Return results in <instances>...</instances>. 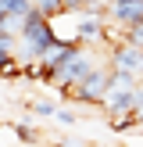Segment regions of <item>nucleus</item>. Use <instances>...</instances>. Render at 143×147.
<instances>
[{
	"mask_svg": "<svg viewBox=\"0 0 143 147\" xmlns=\"http://www.w3.org/2000/svg\"><path fill=\"white\" fill-rule=\"evenodd\" d=\"M97 65H100V61L93 57V50L79 43V47H75V50L68 54V61H64L61 68L54 72V83L61 86V90H72V86H79V83H82V79L90 76L93 68H97Z\"/></svg>",
	"mask_w": 143,
	"mask_h": 147,
	"instance_id": "nucleus-1",
	"label": "nucleus"
},
{
	"mask_svg": "<svg viewBox=\"0 0 143 147\" xmlns=\"http://www.w3.org/2000/svg\"><path fill=\"white\" fill-rule=\"evenodd\" d=\"M107 86H111V68L97 65V68H93L79 86H72V93H75L72 100H82V104H100V100H104V93H107Z\"/></svg>",
	"mask_w": 143,
	"mask_h": 147,
	"instance_id": "nucleus-2",
	"label": "nucleus"
},
{
	"mask_svg": "<svg viewBox=\"0 0 143 147\" xmlns=\"http://www.w3.org/2000/svg\"><path fill=\"white\" fill-rule=\"evenodd\" d=\"M111 68L114 72H129V76L140 79L143 76V47H132V43L111 47Z\"/></svg>",
	"mask_w": 143,
	"mask_h": 147,
	"instance_id": "nucleus-3",
	"label": "nucleus"
},
{
	"mask_svg": "<svg viewBox=\"0 0 143 147\" xmlns=\"http://www.w3.org/2000/svg\"><path fill=\"white\" fill-rule=\"evenodd\" d=\"M107 18L118 22V25H136V22H143V0H111L107 4Z\"/></svg>",
	"mask_w": 143,
	"mask_h": 147,
	"instance_id": "nucleus-4",
	"label": "nucleus"
},
{
	"mask_svg": "<svg viewBox=\"0 0 143 147\" xmlns=\"http://www.w3.org/2000/svg\"><path fill=\"white\" fill-rule=\"evenodd\" d=\"M0 79H21V57L14 50L0 54Z\"/></svg>",
	"mask_w": 143,
	"mask_h": 147,
	"instance_id": "nucleus-5",
	"label": "nucleus"
},
{
	"mask_svg": "<svg viewBox=\"0 0 143 147\" xmlns=\"http://www.w3.org/2000/svg\"><path fill=\"white\" fill-rule=\"evenodd\" d=\"M32 7H36V11H43L47 18H54V14L64 11V0H32Z\"/></svg>",
	"mask_w": 143,
	"mask_h": 147,
	"instance_id": "nucleus-6",
	"label": "nucleus"
},
{
	"mask_svg": "<svg viewBox=\"0 0 143 147\" xmlns=\"http://www.w3.org/2000/svg\"><path fill=\"white\" fill-rule=\"evenodd\" d=\"M29 111L39 119H50V115H57V104L54 100H29Z\"/></svg>",
	"mask_w": 143,
	"mask_h": 147,
	"instance_id": "nucleus-7",
	"label": "nucleus"
},
{
	"mask_svg": "<svg viewBox=\"0 0 143 147\" xmlns=\"http://www.w3.org/2000/svg\"><path fill=\"white\" fill-rule=\"evenodd\" d=\"M14 136H18L21 144H39V133L32 129V122H18V126H14Z\"/></svg>",
	"mask_w": 143,
	"mask_h": 147,
	"instance_id": "nucleus-8",
	"label": "nucleus"
},
{
	"mask_svg": "<svg viewBox=\"0 0 143 147\" xmlns=\"http://www.w3.org/2000/svg\"><path fill=\"white\" fill-rule=\"evenodd\" d=\"M125 43L143 47V22H136V25H129V29H125Z\"/></svg>",
	"mask_w": 143,
	"mask_h": 147,
	"instance_id": "nucleus-9",
	"label": "nucleus"
},
{
	"mask_svg": "<svg viewBox=\"0 0 143 147\" xmlns=\"http://www.w3.org/2000/svg\"><path fill=\"white\" fill-rule=\"evenodd\" d=\"M100 7V0H64V11H93Z\"/></svg>",
	"mask_w": 143,
	"mask_h": 147,
	"instance_id": "nucleus-10",
	"label": "nucleus"
},
{
	"mask_svg": "<svg viewBox=\"0 0 143 147\" xmlns=\"http://www.w3.org/2000/svg\"><path fill=\"white\" fill-rule=\"evenodd\" d=\"M57 122H64V126H75V111H68V108H57Z\"/></svg>",
	"mask_w": 143,
	"mask_h": 147,
	"instance_id": "nucleus-11",
	"label": "nucleus"
},
{
	"mask_svg": "<svg viewBox=\"0 0 143 147\" xmlns=\"http://www.w3.org/2000/svg\"><path fill=\"white\" fill-rule=\"evenodd\" d=\"M100 4H111V0H100Z\"/></svg>",
	"mask_w": 143,
	"mask_h": 147,
	"instance_id": "nucleus-12",
	"label": "nucleus"
}]
</instances>
